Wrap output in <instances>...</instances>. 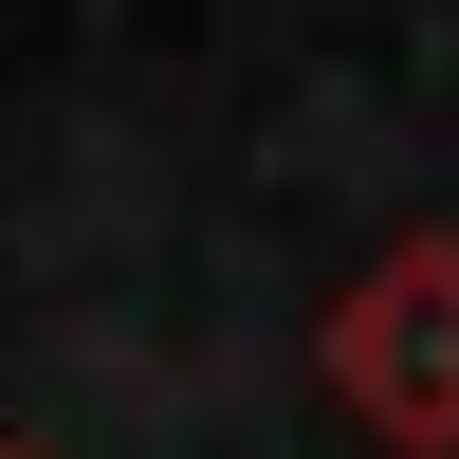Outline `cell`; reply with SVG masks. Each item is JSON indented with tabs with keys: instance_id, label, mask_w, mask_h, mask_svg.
Wrapping results in <instances>:
<instances>
[{
	"instance_id": "1",
	"label": "cell",
	"mask_w": 459,
	"mask_h": 459,
	"mask_svg": "<svg viewBox=\"0 0 459 459\" xmlns=\"http://www.w3.org/2000/svg\"><path fill=\"white\" fill-rule=\"evenodd\" d=\"M331 386H350L404 459H459V239H404L386 276L331 313Z\"/></svg>"
}]
</instances>
